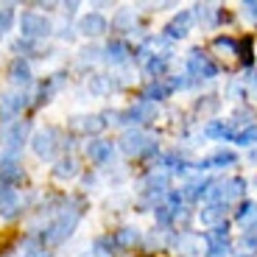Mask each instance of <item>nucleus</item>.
Segmentation results:
<instances>
[{
    "label": "nucleus",
    "instance_id": "f03ea898",
    "mask_svg": "<svg viewBox=\"0 0 257 257\" xmlns=\"http://www.w3.org/2000/svg\"><path fill=\"white\" fill-rule=\"evenodd\" d=\"M28 120H9V123H3L0 126V143L9 148V154H14L23 143H26V137H28Z\"/></svg>",
    "mask_w": 257,
    "mask_h": 257
},
{
    "label": "nucleus",
    "instance_id": "473e14b6",
    "mask_svg": "<svg viewBox=\"0 0 257 257\" xmlns=\"http://www.w3.org/2000/svg\"><path fill=\"white\" fill-rule=\"evenodd\" d=\"M243 17H249L251 23H257V0H249V3H243Z\"/></svg>",
    "mask_w": 257,
    "mask_h": 257
},
{
    "label": "nucleus",
    "instance_id": "a211bd4d",
    "mask_svg": "<svg viewBox=\"0 0 257 257\" xmlns=\"http://www.w3.org/2000/svg\"><path fill=\"white\" fill-rule=\"evenodd\" d=\"M238 224L243 226V229L257 226V204H254V201H246V204H240V210H238Z\"/></svg>",
    "mask_w": 257,
    "mask_h": 257
},
{
    "label": "nucleus",
    "instance_id": "412c9836",
    "mask_svg": "<svg viewBox=\"0 0 257 257\" xmlns=\"http://www.w3.org/2000/svg\"><path fill=\"white\" fill-rule=\"evenodd\" d=\"M106 59H109L112 64L126 62V59H128V45H126V42H120V39L109 42V45H106Z\"/></svg>",
    "mask_w": 257,
    "mask_h": 257
},
{
    "label": "nucleus",
    "instance_id": "4468645a",
    "mask_svg": "<svg viewBox=\"0 0 257 257\" xmlns=\"http://www.w3.org/2000/svg\"><path fill=\"white\" fill-rule=\"evenodd\" d=\"M73 126H76L78 132H84V135H98V132L106 128V120H103L101 115H84V117H76Z\"/></svg>",
    "mask_w": 257,
    "mask_h": 257
},
{
    "label": "nucleus",
    "instance_id": "5701e85b",
    "mask_svg": "<svg viewBox=\"0 0 257 257\" xmlns=\"http://www.w3.org/2000/svg\"><path fill=\"white\" fill-rule=\"evenodd\" d=\"M115 243L117 246H135V243H140V229H132V226H126V229H120L115 235Z\"/></svg>",
    "mask_w": 257,
    "mask_h": 257
},
{
    "label": "nucleus",
    "instance_id": "7ed1b4c3",
    "mask_svg": "<svg viewBox=\"0 0 257 257\" xmlns=\"http://www.w3.org/2000/svg\"><path fill=\"white\" fill-rule=\"evenodd\" d=\"M20 31L28 39H39V37H48L51 34V23H48V17H42L37 12H26L20 17Z\"/></svg>",
    "mask_w": 257,
    "mask_h": 257
},
{
    "label": "nucleus",
    "instance_id": "c85d7f7f",
    "mask_svg": "<svg viewBox=\"0 0 257 257\" xmlns=\"http://www.w3.org/2000/svg\"><path fill=\"white\" fill-rule=\"evenodd\" d=\"M207 135L210 137H229L232 140V132L224 126V123H210V126H207Z\"/></svg>",
    "mask_w": 257,
    "mask_h": 257
},
{
    "label": "nucleus",
    "instance_id": "72a5a7b5",
    "mask_svg": "<svg viewBox=\"0 0 257 257\" xmlns=\"http://www.w3.org/2000/svg\"><path fill=\"white\" fill-rule=\"evenodd\" d=\"M23 257H51L45 249H34V251H28V254H23Z\"/></svg>",
    "mask_w": 257,
    "mask_h": 257
},
{
    "label": "nucleus",
    "instance_id": "aec40b11",
    "mask_svg": "<svg viewBox=\"0 0 257 257\" xmlns=\"http://www.w3.org/2000/svg\"><path fill=\"white\" fill-rule=\"evenodd\" d=\"M76 174H78V165L70 157H64V160H59L56 165H53V176H56V179H73Z\"/></svg>",
    "mask_w": 257,
    "mask_h": 257
},
{
    "label": "nucleus",
    "instance_id": "f704fd0d",
    "mask_svg": "<svg viewBox=\"0 0 257 257\" xmlns=\"http://www.w3.org/2000/svg\"><path fill=\"white\" fill-rule=\"evenodd\" d=\"M254 87H257V76H254Z\"/></svg>",
    "mask_w": 257,
    "mask_h": 257
},
{
    "label": "nucleus",
    "instance_id": "cd10ccee",
    "mask_svg": "<svg viewBox=\"0 0 257 257\" xmlns=\"http://www.w3.org/2000/svg\"><path fill=\"white\" fill-rule=\"evenodd\" d=\"M165 185H168V176L165 174L151 176V179H148V193H162V190H165Z\"/></svg>",
    "mask_w": 257,
    "mask_h": 257
},
{
    "label": "nucleus",
    "instance_id": "4be33fe9",
    "mask_svg": "<svg viewBox=\"0 0 257 257\" xmlns=\"http://www.w3.org/2000/svg\"><path fill=\"white\" fill-rule=\"evenodd\" d=\"M246 193V182L243 179H238V176H235V179H229L226 182V185H221V199H238V196H243Z\"/></svg>",
    "mask_w": 257,
    "mask_h": 257
},
{
    "label": "nucleus",
    "instance_id": "2f4dec72",
    "mask_svg": "<svg viewBox=\"0 0 257 257\" xmlns=\"http://www.w3.org/2000/svg\"><path fill=\"white\" fill-rule=\"evenodd\" d=\"M226 251H229V243H215L207 249V257H226Z\"/></svg>",
    "mask_w": 257,
    "mask_h": 257
},
{
    "label": "nucleus",
    "instance_id": "0eeeda50",
    "mask_svg": "<svg viewBox=\"0 0 257 257\" xmlns=\"http://www.w3.org/2000/svg\"><path fill=\"white\" fill-rule=\"evenodd\" d=\"M187 70H190L193 76H201V78H215V76H218L215 62H210L201 51H193L190 53V59H187Z\"/></svg>",
    "mask_w": 257,
    "mask_h": 257
},
{
    "label": "nucleus",
    "instance_id": "39448f33",
    "mask_svg": "<svg viewBox=\"0 0 257 257\" xmlns=\"http://www.w3.org/2000/svg\"><path fill=\"white\" fill-rule=\"evenodd\" d=\"M120 146L128 157H143V154H151L154 151V137L146 135V132H128L120 140Z\"/></svg>",
    "mask_w": 257,
    "mask_h": 257
},
{
    "label": "nucleus",
    "instance_id": "393cba45",
    "mask_svg": "<svg viewBox=\"0 0 257 257\" xmlns=\"http://www.w3.org/2000/svg\"><path fill=\"white\" fill-rule=\"evenodd\" d=\"M196 17L204 26H212V17H218V9L215 6H196Z\"/></svg>",
    "mask_w": 257,
    "mask_h": 257
},
{
    "label": "nucleus",
    "instance_id": "dca6fc26",
    "mask_svg": "<svg viewBox=\"0 0 257 257\" xmlns=\"http://www.w3.org/2000/svg\"><path fill=\"white\" fill-rule=\"evenodd\" d=\"M224 212H226V204H224V201H212L210 207H204V210H201V224H207V226L224 224Z\"/></svg>",
    "mask_w": 257,
    "mask_h": 257
},
{
    "label": "nucleus",
    "instance_id": "f257e3e1",
    "mask_svg": "<svg viewBox=\"0 0 257 257\" xmlns=\"http://www.w3.org/2000/svg\"><path fill=\"white\" fill-rule=\"evenodd\" d=\"M78 218H81V210H70V212H62L56 221H53L51 226L45 229V240L51 246H59L62 240H67V235H70L73 229H76Z\"/></svg>",
    "mask_w": 257,
    "mask_h": 257
},
{
    "label": "nucleus",
    "instance_id": "b1692460",
    "mask_svg": "<svg viewBox=\"0 0 257 257\" xmlns=\"http://www.w3.org/2000/svg\"><path fill=\"white\" fill-rule=\"evenodd\" d=\"M232 140L238 143V146H251L257 140V126H249L243 132H238V135H232Z\"/></svg>",
    "mask_w": 257,
    "mask_h": 257
},
{
    "label": "nucleus",
    "instance_id": "6ab92c4d",
    "mask_svg": "<svg viewBox=\"0 0 257 257\" xmlns=\"http://www.w3.org/2000/svg\"><path fill=\"white\" fill-rule=\"evenodd\" d=\"M235 160H238L235 151H224V148H221V151H215L212 157H207V160L201 162V168H224V165H232Z\"/></svg>",
    "mask_w": 257,
    "mask_h": 257
},
{
    "label": "nucleus",
    "instance_id": "f8f14e48",
    "mask_svg": "<svg viewBox=\"0 0 257 257\" xmlns=\"http://www.w3.org/2000/svg\"><path fill=\"white\" fill-rule=\"evenodd\" d=\"M87 157H90L95 165H103V162L112 157V143L109 140H90L87 143Z\"/></svg>",
    "mask_w": 257,
    "mask_h": 257
},
{
    "label": "nucleus",
    "instance_id": "bb28decb",
    "mask_svg": "<svg viewBox=\"0 0 257 257\" xmlns=\"http://www.w3.org/2000/svg\"><path fill=\"white\" fill-rule=\"evenodd\" d=\"M215 51H221V53H238V42L229 39V37H218V39H215Z\"/></svg>",
    "mask_w": 257,
    "mask_h": 257
},
{
    "label": "nucleus",
    "instance_id": "f3484780",
    "mask_svg": "<svg viewBox=\"0 0 257 257\" xmlns=\"http://www.w3.org/2000/svg\"><path fill=\"white\" fill-rule=\"evenodd\" d=\"M9 78H12L14 84H28L31 81V67H28L23 59H14V62L9 64Z\"/></svg>",
    "mask_w": 257,
    "mask_h": 257
},
{
    "label": "nucleus",
    "instance_id": "20e7f679",
    "mask_svg": "<svg viewBox=\"0 0 257 257\" xmlns=\"http://www.w3.org/2000/svg\"><path fill=\"white\" fill-rule=\"evenodd\" d=\"M31 146H34V151H37V157L51 160L59 148H62V143H59V132H56V128H42V132L34 135Z\"/></svg>",
    "mask_w": 257,
    "mask_h": 257
},
{
    "label": "nucleus",
    "instance_id": "9b49d317",
    "mask_svg": "<svg viewBox=\"0 0 257 257\" xmlns=\"http://www.w3.org/2000/svg\"><path fill=\"white\" fill-rule=\"evenodd\" d=\"M106 28H109V23H106V17H103V14H98V12L81 17V23H78V31L87 34V37H98V34H103Z\"/></svg>",
    "mask_w": 257,
    "mask_h": 257
},
{
    "label": "nucleus",
    "instance_id": "423d86ee",
    "mask_svg": "<svg viewBox=\"0 0 257 257\" xmlns=\"http://www.w3.org/2000/svg\"><path fill=\"white\" fill-rule=\"evenodd\" d=\"M23 182V165L14 160V154H6L0 160V185L3 187H14Z\"/></svg>",
    "mask_w": 257,
    "mask_h": 257
},
{
    "label": "nucleus",
    "instance_id": "a878e982",
    "mask_svg": "<svg viewBox=\"0 0 257 257\" xmlns=\"http://www.w3.org/2000/svg\"><path fill=\"white\" fill-rule=\"evenodd\" d=\"M14 23V6H0V34L9 31Z\"/></svg>",
    "mask_w": 257,
    "mask_h": 257
},
{
    "label": "nucleus",
    "instance_id": "9d476101",
    "mask_svg": "<svg viewBox=\"0 0 257 257\" xmlns=\"http://www.w3.org/2000/svg\"><path fill=\"white\" fill-rule=\"evenodd\" d=\"M185 81H179V78H171V81H154L151 87H146V92H143V101H160V98H165L168 92H174L179 90Z\"/></svg>",
    "mask_w": 257,
    "mask_h": 257
},
{
    "label": "nucleus",
    "instance_id": "2eb2a0df",
    "mask_svg": "<svg viewBox=\"0 0 257 257\" xmlns=\"http://www.w3.org/2000/svg\"><path fill=\"white\" fill-rule=\"evenodd\" d=\"M0 106L6 115H14V112H23L28 106V98L23 92H6V95H0Z\"/></svg>",
    "mask_w": 257,
    "mask_h": 257
},
{
    "label": "nucleus",
    "instance_id": "6e6552de",
    "mask_svg": "<svg viewBox=\"0 0 257 257\" xmlns=\"http://www.w3.org/2000/svg\"><path fill=\"white\" fill-rule=\"evenodd\" d=\"M123 117H126V123H151L157 117V103L137 101L135 106H128V109L123 112Z\"/></svg>",
    "mask_w": 257,
    "mask_h": 257
},
{
    "label": "nucleus",
    "instance_id": "ddd939ff",
    "mask_svg": "<svg viewBox=\"0 0 257 257\" xmlns=\"http://www.w3.org/2000/svg\"><path fill=\"white\" fill-rule=\"evenodd\" d=\"M190 26H193V14L190 12H179V17L171 20L165 31H168V37H171V39H176V37L182 39L187 31H190Z\"/></svg>",
    "mask_w": 257,
    "mask_h": 257
},
{
    "label": "nucleus",
    "instance_id": "1a4fd4ad",
    "mask_svg": "<svg viewBox=\"0 0 257 257\" xmlns=\"http://www.w3.org/2000/svg\"><path fill=\"white\" fill-rule=\"evenodd\" d=\"M20 210H23V204H20V196L14 187H3L0 190V215L3 218H14V215H20Z\"/></svg>",
    "mask_w": 257,
    "mask_h": 257
},
{
    "label": "nucleus",
    "instance_id": "c756f323",
    "mask_svg": "<svg viewBox=\"0 0 257 257\" xmlns=\"http://www.w3.org/2000/svg\"><path fill=\"white\" fill-rule=\"evenodd\" d=\"M90 90L98 92V95H103V92H109V90H112V84L106 81L103 76H95V78H92V84H90Z\"/></svg>",
    "mask_w": 257,
    "mask_h": 257
},
{
    "label": "nucleus",
    "instance_id": "7c9ffc66",
    "mask_svg": "<svg viewBox=\"0 0 257 257\" xmlns=\"http://www.w3.org/2000/svg\"><path fill=\"white\" fill-rule=\"evenodd\" d=\"M112 26L115 28H128V26H135V14L132 12H120L115 17V23H112Z\"/></svg>",
    "mask_w": 257,
    "mask_h": 257
}]
</instances>
